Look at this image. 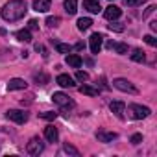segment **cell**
<instances>
[{
  "label": "cell",
  "instance_id": "1",
  "mask_svg": "<svg viewBox=\"0 0 157 157\" xmlns=\"http://www.w3.org/2000/svg\"><path fill=\"white\" fill-rule=\"evenodd\" d=\"M28 11V6L24 0H10V2L2 8V19L8 21V22H15V21H21Z\"/></svg>",
  "mask_w": 157,
  "mask_h": 157
},
{
  "label": "cell",
  "instance_id": "2",
  "mask_svg": "<svg viewBox=\"0 0 157 157\" xmlns=\"http://www.w3.org/2000/svg\"><path fill=\"white\" fill-rule=\"evenodd\" d=\"M150 107H144V105H139V104H131V105H128V115L131 117V118H135V120H142V118H146V117H150Z\"/></svg>",
  "mask_w": 157,
  "mask_h": 157
},
{
  "label": "cell",
  "instance_id": "3",
  "mask_svg": "<svg viewBox=\"0 0 157 157\" xmlns=\"http://www.w3.org/2000/svg\"><path fill=\"white\" fill-rule=\"evenodd\" d=\"M43 150H44V142H43L39 137H33V139H30V142L26 144V151H28L30 155H39Z\"/></svg>",
  "mask_w": 157,
  "mask_h": 157
},
{
  "label": "cell",
  "instance_id": "4",
  "mask_svg": "<svg viewBox=\"0 0 157 157\" xmlns=\"http://www.w3.org/2000/svg\"><path fill=\"white\" fill-rule=\"evenodd\" d=\"M113 85H115L118 91H122V93H131V94L137 93V87H135L131 82L124 80V78H117V80H113Z\"/></svg>",
  "mask_w": 157,
  "mask_h": 157
},
{
  "label": "cell",
  "instance_id": "5",
  "mask_svg": "<svg viewBox=\"0 0 157 157\" xmlns=\"http://www.w3.org/2000/svg\"><path fill=\"white\" fill-rule=\"evenodd\" d=\"M52 100H54L59 107H63V109H72V107H74V102H72L65 93H54V94H52Z\"/></svg>",
  "mask_w": 157,
  "mask_h": 157
},
{
  "label": "cell",
  "instance_id": "6",
  "mask_svg": "<svg viewBox=\"0 0 157 157\" xmlns=\"http://www.w3.org/2000/svg\"><path fill=\"white\" fill-rule=\"evenodd\" d=\"M6 117H8L10 120L17 122V124H24V122L28 120V113H24V111H21V109H10V111L6 113Z\"/></svg>",
  "mask_w": 157,
  "mask_h": 157
},
{
  "label": "cell",
  "instance_id": "7",
  "mask_svg": "<svg viewBox=\"0 0 157 157\" xmlns=\"http://www.w3.org/2000/svg\"><path fill=\"white\" fill-rule=\"evenodd\" d=\"M102 43H104V35H102V33H93L91 39H89L91 52H93V54H98V52L102 50Z\"/></svg>",
  "mask_w": 157,
  "mask_h": 157
},
{
  "label": "cell",
  "instance_id": "8",
  "mask_svg": "<svg viewBox=\"0 0 157 157\" xmlns=\"http://www.w3.org/2000/svg\"><path fill=\"white\" fill-rule=\"evenodd\" d=\"M109 109H111V113H115L117 118H120V120L124 118V113H126V105H124V102H111Z\"/></svg>",
  "mask_w": 157,
  "mask_h": 157
},
{
  "label": "cell",
  "instance_id": "9",
  "mask_svg": "<svg viewBox=\"0 0 157 157\" xmlns=\"http://www.w3.org/2000/svg\"><path fill=\"white\" fill-rule=\"evenodd\" d=\"M120 15H122V10L117 8V6H109V8H105V11H104V17H105L107 21H117Z\"/></svg>",
  "mask_w": 157,
  "mask_h": 157
},
{
  "label": "cell",
  "instance_id": "10",
  "mask_svg": "<svg viewBox=\"0 0 157 157\" xmlns=\"http://www.w3.org/2000/svg\"><path fill=\"white\" fill-rule=\"evenodd\" d=\"M117 137H118V135H117L115 131H105V129H100V131L96 133V139H98L100 142H113Z\"/></svg>",
  "mask_w": 157,
  "mask_h": 157
},
{
  "label": "cell",
  "instance_id": "11",
  "mask_svg": "<svg viewBox=\"0 0 157 157\" xmlns=\"http://www.w3.org/2000/svg\"><path fill=\"white\" fill-rule=\"evenodd\" d=\"M26 82L24 80H21V78H13V80H10V83H8V91H22V89H26Z\"/></svg>",
  "mask_w": 157,
  "mask_h": 157
},
{
  "label": "cell",
  "instance_id": "12",
  "mask_svg": "<svg viewBox=\"0 0 157 157\" xmlns=\"http://www.w3.org/2000/svg\"><path fill=\"white\" fill-rule=\"evenodd\" d=\"M44 139H46L48 142H56V140L59 139L57 128H54V126H46V128H44Z\"/></svg>",
  "mask_w": 157,
  "mask_h": 157
},
{
  "label": "cell",
  "instance_id": "13",
  "mask_svg": "<svg viewBox=\"0 0 157 157\" xmlns=\"http://www.w3.org/2000/svg\"><path fill=\"white\" fill-rule=\"evenodd\" d=\"M56 82H57V85H61V87H74V85H76L74 80H72L68 74H59V76L56 78Z\"/></svg>",
  "mask_w": 157,
  "mask_h": 157
},
{
  "label": "cell",
  "instance_id": "14",
  "mask_svg": "<svg viewBox=\"0 0 157 157\" xmlns=\"http://www.w3.org/2000/svg\"><path fill=\"white\" fill-rule=\"evenodd\" d=\"M65 61L72 68H80L82 67V56H78V54H67V59Z\"/></svg>",
  "mask_w": 157,
  "mask_h": 157
},
{
  "label": "cell",
  "instance_id": "15",
  "mask_svg": "<svg viewBox=\"0 0 157 157\" xmlns=\"http://www.w3.org/2000/svg\"><path fill=\"white\" fill-rule=\"evenodd\" d=\"M83 8L91 13H98L102 8H100V0H83Z\"/></svg>",
  "mask_w": 157,
  "mask_h": 157
},
{
  "label": "cell",
  "instance_id": "16",
  "mask_svg": "<svg viewBox=\"0 0 157 157\" xmlns=\"http://www.w3.org/2000/svg\"><path fill=\"white\" fill-rule=\"evenodd\" d=\"M33 10L39 13H46L50 10V0H35L33 2Z\"/></svg>",
  "mask_w": 157,
  "mask_h": 157
},
{
  "label": "cell",
  "instance_id": "17",
  "mask_svg": "<svg viewBox=\"0 0 157 157\" xmlns=\"http://www.w3.org/2000/svg\"><path fill=\"white\" fill-rule=\"evenodd\" d=\"M65 11L68 15H74L78 11V0H65Z\"/></svg>",
  "mask_w": 157,
  "mask_h": 157
},
{
  "label": "cell",
  "instance_id": "18",
  "mask_svg": "<svg viewBox=\"0 0 157 157\" xmlns=\"http://www.w3.org/2000/svg\"><path fill=\"white\" fill-rule=\"evenodd\" d=\"M91 26H93V21H91L89 17H82V19H78V30L85 32V30H89Z\"/></svg>",
  "mask_w": 157,
  "mask_h": 157
},
{
  "label": "cell",
  "instance_id": "19",
  "mask_svg": "<svg viewBox=\"0 0 157 157\" xmlns=\"http://www.w3.org/2000/svg\"><path fill=\"white\" fill-rule=\"evenodd\" d=\"M78 91H80L82 94H87V96H96V94H98V89H94V87H91V85H87V83H83Z\"/></svg>",
  "mask_w": 157,
  "mask_h": 157
},
{
  "label": "cell",
  "instance_id": "20",
  "mask_svg": "<svg viewBox=\"0 0 157 157\" xmlns=\"http://www.w3.org/2000/svg\"><path fill=\"white\" fill-rule=\"evenodd\" d=\"M15 35H17V39H19L21 43H30V41H32V33H30V30H19Z\"/></svg>",
  "mask_w": 157,
  "mask_h": 157
},
{
  "label": "cell",
  "instance_id": "21",
  "mask_svg": "<svg viewBox=\"0 0 157 157\" xmlns=\"http://www.w3.org/2000/svg\"><path fill=\"white\" fill-rule=\"evenodd\" d=\"M131 59H133L135 63H142V61L146 59V56H144V52H142L140 48H135L133 54H131Z\"/></svg>",
  "mask_w": 157,
  "mask_h": 157
},
{
  "label": "cell",
  "instance_id": "22",
  "mask_svg": "<svg viewBox=\"0 0 157 157\" xmlns=\"http://www.w3.org/2000/svg\"><path fill=\"white\" fill-rule=\"evenodd\" d=\"M111 50H115L117 54H128V44H124V43H115Z\"/></svg>",
  "mask_w": 157,
  "mask_h": 157
},
{
  "label": "cell",
  "instance_id": "23",
  "mask_svg": "<svg viewBox=\"0 0 157 157\" xmlns=\"http://www.w3.org/2000/svg\"><path fill=\"white\" fill-rule=\"evenodd\" d=\"M56 50L59 52V54H70V46L68 44H65V43H56Z\"/></svg>",
  "mask_w": 157,
  "mask_h": 157
},
{
  "label": "cell",
  "instance_id": "24",
  "mask_svg": "<svg viewBox=\"0 0 157 157\" xmlns=\"http://www.w3.org/2000/svg\"><path fill=\"white\" fill-rule=\"evenodd\" d=\"M63 150H65L67 153L74 155V157H78V155H80V151H78V150H76V148H74L72 144H68V142H65V144H63Z\"/></svg>",
  "mask_w": 157,
  "mask_h": 157
},
{
  "label": "cell",
  "instance_id": "25",
  "mask_svg": "<svg viewBox=\"0 0 157 157\" xmlns=\"http://www.w3.org/2000/svg\"><path fill=\"white\" fill-rule=\"evenodd\" d=\"M107 28H109L111 32H118V33L124 32V24H120V22H113V21H111V24H107Z\"/></svg>",
  "mask_w": 157,
  "mask_h": 157
},
{
  "label": "cell",
  "instance_id": "26",
  "mask_svg": "<svg viewBox=\"0 0 157 157\" xmlns=\"http://www.w3.org/2000/svg\"><path fill=\"white\" fill-rule=\"evenodd\" d=\"M146 0H124V4L129 6V8H137V6H142Z\"/></svg>",
  "mask_w": 157,
  "mask_h": 157
},
{
  "label": "cell",
  "instance_id": "27",
  "mask_svg": "<svg viewBox=\"0 0 157 157\" xmlns=\"http://www.w3.org/2000/svg\"><path fill=\"white\" fill-rule=\"evenodd\" d=\"M35 82H37L39 85H46L48 76H46V74H37V76H35Z\"/></svg>",
  "mask_w": 157,
  "mask_h": 157
},
{
  "label": "cell",
  "instance_id": "28",
  "mask_svg": "<svg viewBox=\"0 0 157 157\" xmlns=\"http://www.w3.org/2000/svg\"><path fill=\"white\" fill-rule=\"evenodd\" d=\"M46 24H48L50 28L59 26V17H48V19H46Z\"/></svg>",
  "mask_w": 157,
  "mask_h": 157
},
{
  "label": "cell",
  "instance_id": "29",
  "mask_svg": "<svg viewBox=\"0 0 157 157\" xmlns=\"http://www.w3.org/2000/svg\"><path fill=\"white\" fill-rule=\"evenodd\" d=\"M39 117L44 118V120H54V118L57 117V113H54V111H46V113H41Z\"/></svg>",
  "mask_w": 157,
  "mask_h": 157
},
{
  "label": "cell",
  "instance_id": "30",
  "mask_svg": "<svg viewBox=\"0 0 157 157\" xmlns=\"http://www.w3.org/2000/svg\"><path fill=\"white\" fill-rule=\"evenodd\" d=\"M76 78H78L80 82H87V80H89V74L83 72V70H78V72H76Z\"/></svg>",
  "mask_w": 157,
  "mask_h": 157
},
{
  "label": "cell",
  "instance_id": "31",
  "mask_svg": "<svg viewBox=\"0 0 157 157\" xmlns=\"http://www.w3.org/2000/svg\"><path fill=\"white\" fill-rule=\"evenodd\" d=\"M144 41H146L150 46H157V39H155L153 35H146V37H144Z\"/></svg>",
  "mask_w": 157,
  "mask_h": 157
},
{
  "label": "cell",
  "instance_id": "32",
  "mask_svg": "<svg viewBox=\"0 0 157 157\" xmlns=\"http://www.w3.org/2000/svg\"><path fill=\"white\" fill-rule=\"evenodd\" d=\"M140 142H142V135L140 133H135L131 137V144H140Z\"/></svg>",
  "mask_w": 157,
  "mask_h": 157
},
{
  "label": "cell",
  "instance_id": "33",
  "mask_svg": "<svg viewBox=\"0 0 157 157\" xmlns=\"http://www.w3.org/2000/svg\"><path fill=\"white\" fill-rule=\"evenodd\" d=\"M37 28H39L37 21H30V22H28V30H37Z\"/></svg>",
  "mask_w": 157,
  "mask_h": 157
},
{
  "label": "cell",
  "instance_id": "34",
  "mask_svg": "<svg viewBox=\"0 0 157 157\" xmlns=\"http://www.w3.org/2000/svg\"><path fill=\"white\" fill-rule=\"evenodd\" d=\"M150 26H151V30H153V32H157V21H153Z\"/></svg>",
  "mask_w": 157,
  "mask_h": 157
}]
</instances>
